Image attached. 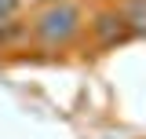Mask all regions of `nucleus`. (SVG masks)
<instances>
[{"label": "nucleus", "mask_w": 146, "mask_h": 139, "mask_svg": "<svg viewBox=\"0 0 146 139\" xmlns=\"http://www.w3.org/2000/svg\"><path fill=\"white\" fill-rule=\"evenodd\" d=\"M15 4H18V0H0V22H4V18L15 11Z\"/></svg>", "instance_id": "f03ea898"}, {"label": "nucleus", "mask_w": 146, "mask_h": 139, "mask_svg": "<svg viewBox=\"0 0 146 139\" xmlns=\"http://www.w3.org/2000/svg\"><path fill=\"white\" fill-rule=\"evenodd\" d=\"M77 11H73L70 4H58L51 11H44L40 22H36V37L44 40V44H62V40H70L77 29H80V22H77Z\"/></svg>", "instance_id": "f257e3e1"}]
</instances>
